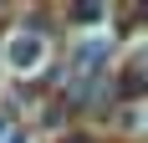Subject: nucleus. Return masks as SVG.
I'll return each instance as SVG.
<instances>
[{
	"instance_id": "2",
	"label": "nucleus",
	"mask_w": 148,
	"mask_h": 143,
	"mask_svg": "<svg viewBox=\"0 0 148 143\" xmlns=\"http://www.w3.org/2000/svg\"><path fill=\"white\" fill-rule=\"evenodd\" d=\"M66 143H87V138H66Z\"/></svg>"
},
{
	"instance_id": "1",
	"label": "nucleus",
	"mask_w": 148,
	"mask_h": 143,
	"mask_svg": "<svg viewBox=\"0 0 148 143\" xmlns=\"http://www.w3.org/2000/svg\"><path fill=\"white\" fill-rule=\"evenodd\" d=\"M10 61H15L21 72H26V67H36V61H41V41H36V36H31V41L21 36V41L10 46Z\"/></svg>"
}]
</instances>
